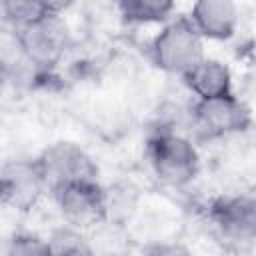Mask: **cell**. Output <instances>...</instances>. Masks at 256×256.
<instances>
[{
  "mask_svg": "<svg viewBox=\"0 0 256 256\" xmlns=\"http://www.w3.org/2000/svg\"><path fill=\"white\" fill-rule=\"evenodd\" d=\"M146 158L154 176L172 188L190 184L200 172V154L194 142L172 128H160L148 138Z\"/></svg>",
  "mask_w": 256,
  "mask_h": 256,
  "instance_id": "6da1fadb",
  "label": "cell"
},
{
  "mask_svg": "<svg viewBox=\"0 0 256 256\" xmlns=\"http://www.w3.org/2000/svg\"><path fill=\"white\" fill-rule=\"evenodd\" d=\"M204 40L188 16L168 20L150 44L152 62L162 72L184 76L204 58Z\"/></svg>",
  "mask_w": 256,
  "mask_h": 256,
  "instance_id": "7a4b0ae2",
  "label": "cell"
},
{
  "mask_svg": "<svg viewBox=\"0 0 256 256\" xmlns=\"http://www.w3.org/2000/svg\"><path fill=\"white\" fill-rule=\"evenodd\" d=\"M14 46L42 70H52L70 48V30L60 14H44L14 30Z\"/></svg>",
  "mask_w": 256,
  "mask_h": 256,
  "instance_id": "3957f363",
  "label": "cell"
},
{
  "mask_svg": "<svg viewBox=\"0 0 256 256\" xmlns=\"http://www.w3.org/2000/svg\"><path fill=\"white\" fill-rule=\"evenodd\" d=\"M64 218L80 230L102 224L110 214V196L98 180H78L48 192Z\"/></svg>",
  "mask_w": 256,
  "mask_h": 256,
  "instance_id": "277c9868",
  "label": "cell"
},
{
  "mask_svg": "<svg viewBox=\"0 0 256 256\" xmlns=\"http://www.w3.org/2000/svg\"><path fill=\"white\" fill-rule=\"evenodd\" d=\"M192 128L206 140L226 138L240 134L250 128L252 114L250 108L232 94L196 100L190 112Z\"/></svg>",
  "mask_w": 256,
  "mask_h": 256,
  "instance_id": "5b68a950",
  "label": "cell"
},
{
  "mask_svg": "<svg viewBox=\"0 0 256 256\" xmlns=\"http://www.w3.org/2000/svg\"><path fill=\"white\" fill-rule=\"evenodd\" d=\"M36 164L48 186V192L78 180H98V166L92 156L78 144L60 140L46 146L38 156Z\"/></svg>",
  "mask_w": 256,
  "mask_h": 256,
  "instance_id": "8992f818",
  "label": "cell"
},
{
  "mask_svg": "<svg viewBox=\"0 0 256 256\" xmlns=\"http://www.w3.org/2000/svg\"><path fill=\"white\" fill-rule=\"evenodd\" d=\"M208 218L220 236L232 242L256 240V198L246 194L220 196L210 202Z\"/></svg>",
  "mask_w": 256,
  "mask_h": 256,
  "instance_id": "52a82bcc",
  "label": "cell"
},
{
  "mask_svg": "<svg viewBox=\"0 0 256 256\" xmlns=\"http://www.w3.org/2000/svg\"><path fill=\"white\" fill-rule=\"evenodd\" d=\"M0 192L2 202L14 210H30L38 204L48 186L42 178V172L32 160H12L4 166L0 178Z\"/></svg>",
  "mask_w": 256,
  "mask_h": 256,
  "instance_id": "ba28073f",
  "label": "cell"
},
{
  "mask_svg": "<svg viewBox=\"0 0 256 256\" xmlns=\"http://www.w3.org/2000/svg\"><path fill=\"white\" fill-rule=\"evenodd\" d=\"M188 18L204 38L228 40L238 28V6L236 0H196Z\"/></svg>",
  "mask_w": 256,
  "mask_h": 256,
  "instance_id": "9c48e42d",
  "label": "cell"
},
{
  "mask_svg": "<svg viewBox=\"0 0 256 256\" xmlns=\"http://www.w3.org/2000/svg\"><path fill=\"white\" fill-rule=\"evenodd\" d=\"M186 88L196 96V100L216 98L232 94V74L230 68L216 58H202L182 76Z\"/></svg>",
  "mask_w": 256,
  "mask_h": 256,
  "instance_id": "30bf717a",
  "label": "cell"
},
{
  "mask_svg": "<svg viewBox=\"0 0 256 256\" xmlns=\"http://www.w3.org/2000/svg\"><path fill=\"white\" fill-rule=\"evenodd\" d=\"M176 0H118V6L130 22H162L174 10Z\"/></svg>",
  "mask_w": 256,
  "mask_h": 256,
  "instance_id": "8fae6325",
  "label": "cell"
},
{
  "mask_svg": "<svg viewBox=\"0 0 256 256\" xmlns=\"http://www.w3.org/2000/svg\"><path fill=\"white\" fill-rule=\"evenodd\" d=\"M48 244H50V254L84 256V254H90L92 252V248H90L88 240L82 236L80 228H76L72 224L54 230L48 236Z\"/></svg>",
  "mask_w": 256,
  "mask_h": 256,
  "instance_id": "7c38bea8",
  "label": "cell"
},
{
  "mask_svg": "<svg viewBox=\"0 0 256 256\" xmlns=\"http://www.w3.org/2000/svg\"><path fill=\"white\" fill-rule=\"evenodd\" d=\"M48 14L44 10L42 0H2V16L4 24L10 26L12 30H18L40 16Z\"/></svg>",
  "mask_w": 256,
  "mask_h": 256,
  "instance_id": "4fadbf2b",
  "label": "cell"
},
{
  "mask_svg": "<svg viewBox=\"0 0 256 256\" xmlns=\"http://www.w3.org/2000/svg\"><path fill=\"white\" fill-rule=\"evenodd\" d=\"M6 254L8 256H46L50 254V244H48V238H42L38 234L18 232L8 240Z\"/></svg>",
  "mask_w": 256,
  "mask_h": 256,
  "instance_id": "5bb4252c",
  "label": "cell"
},
{
  "mask_svg": "<svg viewBox=\"0 0 256 256\" xmlns=\"http://www.w3.org/2000/svg\"><path fill=\"white\" fill-rule=\"evenodd\" d=\"M42 4H44V10L48 14H60L62 16L74 4V0H42Z\"/></svg>",
  "mask_w": 256,
  "mask_h": 256,
  "instance_id": "9a60e30c",
  "label": "cell"
}]
</instances>
